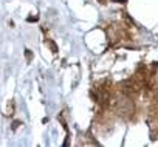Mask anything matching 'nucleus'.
I'll return each instance as SVG.
<instances>
[]
</instances>
